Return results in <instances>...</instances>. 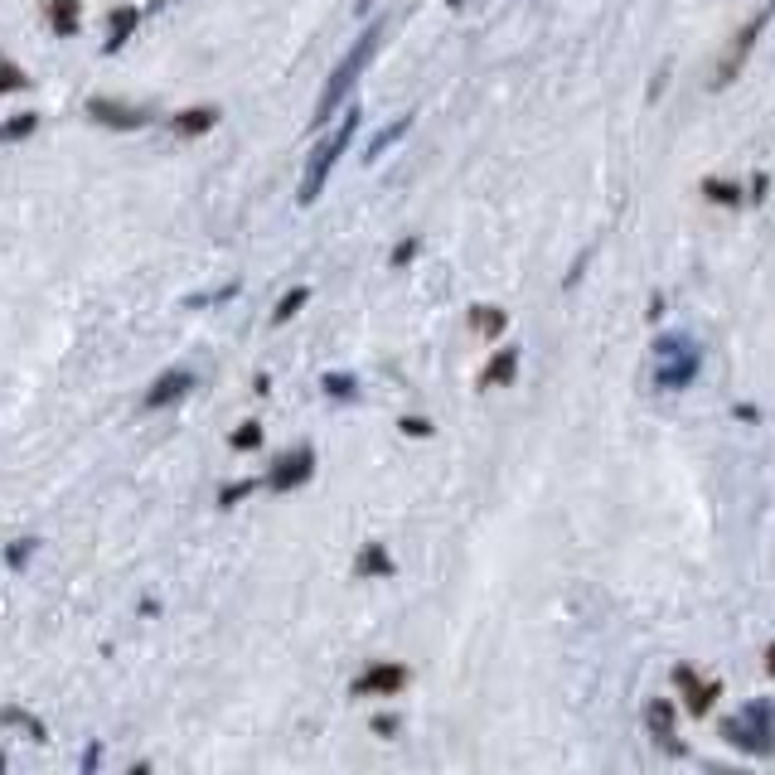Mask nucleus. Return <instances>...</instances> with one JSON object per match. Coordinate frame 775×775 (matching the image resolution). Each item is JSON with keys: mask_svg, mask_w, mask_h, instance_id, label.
I'll list each match as a JSON object with an SVG mask.
<instances>
[{"mask_svg": "<svg viewBox=\"0 0 775 775\" xmlns=\"http://www.w3.org/2000/svg\"><path fill=\"white\" fill-rule=\"evenodd\" d=\"M383 20H373L369 30L359 34L354 44H349V54H344L340 63H335V73H330V83H325V93L315 97V112H310V126H325L330 117H335V107H340L344 97H349V88L359 83V73L373 63V54H378V39H383Z\"/></svg>", "mask_w": 775, "mask_h": 775, "instance_id": "1", "label": "nucleus"}, {"mask_svg": "<svg viewBox=\"0 0 775 775\" xmlns=\"http://www.w3.org/2000/svg\"><path fill=\"white\" fill-rule=\"evenodd\" d=\"M717 732H722V742H732L737 751L766 761V756H775V703L771 698H751V703H742L737 717H727Z\"/></svg>", "mask_w": 775, "mask_h": 775, "instance_id": "2", "label": "nucleus"}, {"mask_svg": "<svg viewBox=\"0 0 775 775\" xmlns=\"http://www.w3.org/2000/svg\"><path fill=\"white\" fill-rule=\"evenodd\" d=\"M359 117H364V112H359V107H349V112H344V122L335 126V131H330L315 151H310V165H306V175H301V189H296V204H301V209H310V204L320 199V189H325V180H330V170L340 165V155L349 151V141H354V131H359Z\"/></svg>", "mask_w": 775, "mask_h": 775, "instance_id": "3", "label": "nucleus"}, {"mask_svg": "<svg viewBox=\"0 0 775 775\" xmlns=\"http://www.w3.org/2000/svg\"><path fill=\"white\" fill-rule=\"evenodd\" d=\"M703 369V349L688 335H659L654 340V388L664 393H683Z\"/></svg>", "mask_w": 775, "mask_h": 775, "instance_id": "4", "label": "nucleus"}, {"mask_svg": "<svg viewBox=\"0 0 775 775\" xmlns=\"http://www.w3.org/2000/svg\"><path fill=\"white\" fill-rule=\"evenodd\" d=\"M766 25H771V5H761L751 20H746L742 34H732V44L722 49V59H717V73H713V88H727L737 73L746 68V59H751V49H756V39L766 34Z\"/></svg>", "mask_w": 775, "mask_h": 775, "instance_id": "5", "label": "nucleus"}, {"mask_svg": "<svg viewBox=\"0 0 775 775\" xmlns=\"http://www.w3.org/2000/svg\"><path fill=\"white\" fill-rule=\"evenodd\" d=\"M310 475H315V451H310V446H296V451H286V456L272 461V470H267L262 485H267L272 495H291V490L310 485Z\"/></svg>", "mask_w": 775, "mask_h": 775, "instance_id": "6", "label": "nucleus"}, {"mask_svg": "<svg viewBox=\"0 0 775 775\" xmlns=\"http://www.w3.org/2000/svg\"><path fill=\"white\" fill-rule=\"evenodd\" d=\"M407 674L403 664H369L359 679L349 683V698H393V693H403L407 688Z\"/></svg>", "mask_w": 775, "mask_h": 775, "instance_id": "7", "label": "nucleus"}, {"mask_svg": "<svg viewBox=\"0 0 775 775\" xmlns=\"http://www.w3.org/2000/svg\"><path fill=\"white\" fill-rule=\"evenodd\" d=\"M674 688L683 693V713H688V717H708V713H713V703L722 698V683H717V679H698L688 664L674 669Z\"/></svg>", "mask_w": 775, "mask_h": 775, "instance_id": "8", "label": "nucleus"}, {"mask_svg": "<svg viewBox=\"0 0 775 775\" xmlns=\"http://www.w3.org/2000/svg\"><path fill=\"white\" fill-rule=\"evenodd\" d=\"M645 732L654 737V746H664L669 756H683L688 746L679 742V732H674V703L669 698H650L645 703Z\"/></svg>", "mask_w": 775, "mask_h": 775, "instance_id": "9", "label": "nucleus"}, {"mask_svg": "<svg viewBox=\"0 0 775 775\" xmlns=\"http://www.w3.org/2000/svg\"><path fill=\"white\" fill-rule=\"evenodd\" d=\"M194 388H199V378H194L189 369H170V373H160V378L151 383L146 407H151V412H160V407H175V403H185Z\"/></svg>", "mask_w": 775, "mask_h": 775, "instance_id": "10", "label": "nucleus"}, {"mask_svg": "<svg viewBox=\"0 0 775 775\" xmlns=\"http://www.w3.org/2000/svg\"><path fill=\"white\" fill-rule=\"evenodd\" d=\"M88 117H93L97 126H117V131H136V126L151 122L146 107H126V102H112V97H93V102H88Z\"/></svg>", "mask_w": 775, "mask_h": 775, "instance_id": "11", "label": "nucleus"}, {"mask_svg": "<svg viewBox=\"0 0 775 775\" xmlns=\"http://www.w3.org/2000/svg\"><path fill=\"white\" fill-rule=\"evenodd\" d=\"M136 25H141V10H136V5H117V10L107 15V44H102V54L126 49V39L136 34Z\"/></svg>", "mask_w": 775, "mask_h": 775, "instance_id": "12", "label": "nucleus"}, {"mask_svg": "<svg viewBox=\"0 0 775 775\" xmlns=\"http://www.w3.org/2000/svg\"><path fill=\"white\" fill-rule=\"evenodd\" d=\"M44 15H49V30L59 39H73L83 25V0H44Z\"/></svg>", "mask_w": 775, "mask_h": 775, "instance_id": "13", "label": "nucleus"}, {"mask_svg": "<svg viewBox=\"0 0 775 775\" xmlns=\"http://www.w3.org/2000/svg\"><path fill=\"white\" fill-rule=\"evenodd\" d=\"M393 572H398V562L388 558L383 543H364V548H359V558H354V577L373 582V577H393Z\"/></svg>", "mask_w": 775, "mask_h": 775, "instance_id": "14", "label": "nucleus"}, {"mask_svg": "<svg viewBox=\"0 0 775 775\" xmlns=\"http://www.w3.org/2000/svg\"><path fill=\"white\" fill-rule=\"evenodd\" d=\"M218 126V107H189V112H175L170 117V131L175 136H204Z\"/></svg>", "mask_w": 775, "mask_h": 775, "instance_id": "15", "label": "nucleus"}, {"mask_svg": "<svg viewBox=\"0 0 775 775\" xmlns=\"http://www.w3.org/2000/svg\"><path fill=\"white\" fill-rule=\"evenodd\" d=\"M514 373H519V349H499L495 359L485 364V373H480V388H509L514 383Z\"/></svg>", "mask_w": 775, "mask_h": 775, "instance_id": "16", "label": "nucleus"}, {"mask_svg": "<svg viewBox=\"0 0 775 775\" xmlns=\"http://www.w3.org/2000/svg\"><path fill=\"white\" fill-rule=\"evenodd\" d=\"M504 325H509V310H499V306H475L470 310V330H475L480 340H499Z\"/></svg>", "mask_w": 775, "mask_h": 775, "instance_id": "17", "label": "nucleus"}, {"mask_svg": "<svg viewBox=\"0 0 775 775\" xmlns=\"http://www.w3.org/2000/svg\"><path fill=\"white\" fill-rule=\"evenodd\" d=\"M407 131H412V112H407V117H398V122H393V126H383V131L373 136L369 146H364V160H378V155L388 151V146H398V141H403Z\"/></svg>", "mask_w": 775, "mask_h": 775, "instance_id": "18", "label": "nucleus"}, {"mask_svg": "<svg viewBox=\"0 0 775 775\" xmlns=\"http://www.w3.org/2000/svg\"><path fill=\"white\" fill-rule=\"evenodd\" d=\"M0 727H25L34 742H49V727H44L39 717H30L25 708H15V703H5V708H0Z\"/></svg>", "mask_w": 775, "mask_h": 775, "instance_id": "19", "label": "nucleus"}, {"mask_svg": "<svg viewBox=\"0 0 775 775\" xmlns=\"http://www.w3.org/2000/svg\"><path fill=\"white\" fill-rule=\"evenodd\" d=\"M320 388H325V398H335V403H354V398H359V378H354V373H325Z\"/></svg>", "mask_w": 775, "mask_h": 775, "instance_id": "20", "label": "nucleus"}, {"mask_svg": "<svg viewBox=\"0 0 775 775\" xmlns=\"http://www.w3.org/2000/svg\"><path fill=\"white\" fill-rule=\"evenodd\" d=\"M703 194L722 204V209H737L742 204V185H732V180H703Z\"/></svg>", "mask_w": 775, "mask_h": 775, "instance_id": "21", "label": "nucleus"}, {"mask_svg": "<svg viewBox=\"0 0 775 775\" xmlns=\"http://www.w3.org/2000/svg\"><path fill=\"white\" fill-rule=\"evenodd\" d=\"M306 301H310V286H291V291H286V296L277 301V310H272V320H277V325H286V320H296V310L306 306Z\"/></svg>", "mask_w": 775, "mask_h": 775, "instance_id": "22", "label": "nucleus"}, {"mask_svg": "<svg viewBox=\"0 0 775 775\" xmlns=\"http://www.w3.org/2000/svg\"><path fill=\"white\" fill-rule=\"evenodd\" d=\"M25 88H30V73H25L15 59L0 54V93H25Z\"/></svg>", "mask_w": 775, "mask_h": 775, "instance_id": "23", "label": "nucleus"}, {"mask_svg": "<svg viewBox=\"0 0 775 775\" xmlns=\"http://www.w3.org/2000/svg\"><path fill=\"white\" fill-rule=\"evenodd\" d=\"M34 131H39V117H34V112H20L15 122L0 126V141H25V136H34Z\"/></svg>", "mask_w": 775, "mask_h": 775, "instance_id": "24", "label": "nucleus"}, {"mask_svg": "<svg viewBox=\"0 0 775 775\" xmlns=\"http://www.w3.org/2000/svg\"><path fill=\"white\" fill-rule=\"evenodd\" d=\"M228 446H233V451H257V446H262V422H243L238 432L228 436Z\"/></svg>", "mask_w": 775, "mask_h": 775, "instance_id": "25", "label": "nucleus"}, {"mask_svg": "<svg viewBox=\"0 0 775 775\" xmlns=\"http://www.w3.org/2000/svg\"><path fill=\"white\" fill-rule=\"evenodd\" d=\"M257 490V480H238V485H223L218 490V509H233V504H243V499Z\"/></svg>", "mask_w": 775, "mask_h": 775, "instance_id": "26", "label": "nucleus"}, {"mask_svg": "<svg viewBox=\"0 0 775 775\" xmlns=\"http://www.w3.org/2000/svg\"><path fill=\"white\" fill-rule=\"evenodd\" d=\"M238 296V281H228V286H218L209 296H189V310H204V306H218V301H233Z\"/></svg>", "mask_w": 775, "mask_h": 775, "instance_id": "27", "label": "nucleus"}, {"mask_svg": "<svg viewBox=\"0 0 775 775\" xmlns=\"http://www.w3.org/2000/svg\"><path fill=\"white\" fill-rule=\"evenodd\" d=\"M34 548H39V538H15V543H10V553H5V562H10L15 572H20V567L30 562V553H34Z\"/></svg>", "mask_w": 775, "mask_h": 775, "instance_id": "28", "label": "nucleus"}, {"mask_svg": "<svg viewBox=\"0 0 775 775\" xmlns=\"http://www.w3.org/2000/svg\"><path fill=\"white\" fill-rule=\"evenodd\" d=\"M398 427H403V436H412V441H422V436H432V432H436V427L427 422V417H403Z\"/></svg>", "mask_w": 775, "mask_h": 775, "instance_id": "29", "label": "nucleus"}, {"mask_svg": "<svg viewBox=\"0 0 775 775\" xmlns=\"http://www.w3.org/2000/svg\"><path fill=\"white\" fill-rule=\"evenodd\" d=\"M417 248H422V243H417V238H403V243H398V248H393V267H407V262H412V257H417Z\"/></svg>", "mask_w": 775, "mask_h": 775, "instance_id": "30", "label": "nucleus"}, {"mask_svg": "<svg viewBox=\"0 0 775 775\" xmlns=\"http://www.w3.org/2000/svg\"><path fill=\"white\" fill-rule=\"evenodd\" d=\"M373 732H378V737H393V732H398V717H373Z\"/></svg>", "mask_w": 775, "mask_h": 775, "instance_id": "31", "label": "nucleus"}, {"mask_svg": "<svg viewBox=\"0 0 775 775\" xmlns=\"http://www.w3.org/2000/svg\"><path fill=\"white\" fill-rule=\"evenodd\" d=\"M761 199H766V175L756 170V175H751V204H761Z\"/></svg>", "mask_w": 775, "mask_h": 775, "instance_id": "32", "label": "nucleus"}, {"mask_svg": "<svg viewBox=\"0 0 775 775\" xmlns=\"http://www.w3.org/2000/svg\"><path fill=\"white\" fill-rule=\"evenodd\" d=\"M97 761H102V746L93 742V746H88V756H83V771L93 775V771H97Z\"/></svg>", "mask_w": 775, "mask_h": 775, "instance_id": "33", "label": "nucleus"}, {"mask_svg": "<svg viewBox=\"0 0 775 775\" xmlns=\"http://www.w3.org/2000/svg\"><path fill=\"white\" fill-rule=\"evenodd\" d=\"M645 315H650V320H659V315H664V291H654V296H650V310H645Z\"/></svg>", "mask_w": 775, "mask_h": 775, "instance_id": "34", "label": "nucleus"}, {"mask_svg": "<svg viewBox=\"0 0 775 775\" xmlns=\"http://www.w3.org/2000/svg\"><path fill=\"white\" fill-rule=\"evenodd\" d=\"M737 417H742V422H761V412H756L751 403H742V407H737Z\"/></svg>", "mask_w": 775, "mask_h": 775, "instance_id": "35", "label": "nucleus"}, {"mask_svg": "<svg viewBox=\"0 0 775 775\" xmlns=\"http://www.w3.org/2000/svg\"><path fill=\"white\" fill-rule=\"evenodd\" d=\"M369 5H373V0H359V10H369Z\"/></svg>", "mask_w": 775, "mask_h": 775, "instance_id": "36", "label": "nucleus"}, {"mask_svg": "<svg viewBox=\"0 0 775 775\" xmlns=\"http://www.w3.org/2000/svg\"><path fill=\"white\" fill-rule=\"evenodd\" d=\"M0 771H5V751H0Z\"/></svg>", "mask_w": 775, "mask_h": 775, "instance_id": "37", "label": "nucleus"}, {"mask_svg": "<svg viewBox=\"0 0 775 775\" xmlns=\"http://www.w3.org/2000/svg\"><path fill=\"white\" fill-rule=\"evenodd\" d=\"M446 5H461V0H446Z\"/></svg>", "mask_w": 775, "mask_h": 775, "instance_id": "38", "label": "nucleus"}]
</instances>
